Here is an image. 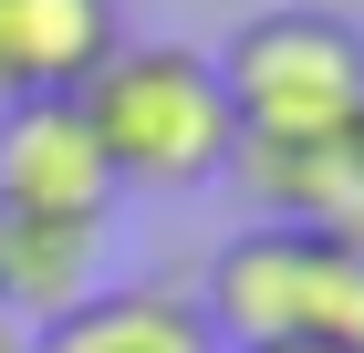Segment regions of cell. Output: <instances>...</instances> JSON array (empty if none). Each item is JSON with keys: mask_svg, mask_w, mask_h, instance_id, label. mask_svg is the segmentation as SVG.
<instances>
[{"mask_svg": "<svg viewBox=\"0 0 364 353\" xmlns=\"http://www.w3.org/2000/svg\"><path fill=\"white\" fill-rule=\"evenodd\" d=\"M73 104H84L94 146H105V177L114 197H198L219 188L229 156H240V125L219 104V73L208 53L188 42H114L84 83H73Z\"/></svg>", "mask_w": 364, "mask_h": 353, "instance_id": "obj_1", "label": "cell"}, {"mask_svg": "<svg viewBox=\"0 0 364 353\" xmlns=\"http://www.w3.org/2000/svg\"><path fill=\"white\" fill-rule=\"evenodd\" d=\"M219 104L240 125V146H333L364 114V21L343 11H250L219 53Z\"/></svg>", "mask_w": 364, "mask_h": 353, "instance_id": "obj_2", "label": "cell"}, {"mask_svg": "<svg viewBox=\"0 0 364 353\" xmlns=\"http://www.w3.org/2000/svg\"><path fill=\"white\" fill-rule=\"evenodd\" d=\"M198 312H208V332L229 353H271V343H343V353H364V260L333 249V239H312V229L250 218L208 260Z\"/></svg>", "mask_w": 364, "mask_h": 353, "instance_id": "obj_3", "label": "cell"}, {"mask_svg": "<svg viewBox=\"0 0 364 353\" xmlns=\"http://www.w3.org/2000/svg\"><path fill=\"white\" fill-rule=\"evenodd\" d=\"M0 208H21V218H84V229L114 218L105 146H94V125H84L73 94H11V104H0Z\"/></svg>", "mask_w": 364, "mask_h": 353, "instance_id": "obj_4", "label": "cell"}, {"mask_svg": "<svg viewBox=\"0 0 364 353\" xmlns=\"http://www.w3.org/2000/svg\"><path fill=\"white\" fill-rule=\"evenodd\" d=\"M31 353H229L198 312V291H156V281H105L63 322L31 332Z\"/></svg>", "mask_w": 364, "mask_h": 353, "instance_id": "obj_5", "label": "cell"}, {"mask_svg": "<svg viewBox=\"0 0 364 353\" xmlns=\"http://www.w3.org/2000/svg\"><path fill=\"white\" fill-rule=\"evenodd\" d=\"M84 291H105V229L0 208V322L42 332V322H63Z\"/></svg>", "mask_w": 364, "mask_h": 353, "instance_id": "obj_6", "label": "cell"}, {"mask_svg": "<svg viewBox=\"0 0 364 353\" xmlns=\"http://www.w3.org/2000/svg\"><path fill=\"white\" fill-rule=\"evenodd\" d=\"M114 42H125L114 0H0V63H11V94H73Z\"/></svg>", "mask_w": 364, "mask_h": 353, "instance_id": "obj_7", "label": "cell"}, {"mask_svg": "<svg viewBox=\"0 0 364 353\" xmlns=\"http://www.w3.org/2000/svg\"><path fill=\"white\" fill-rule=\"evenodd\" d=\"M0 353H31V332H21V322H0Z\"/></svg>", "mask_w": 364, "mask_h": 353, "instance_id": "obj_8", "label": "cell"}, {"mask_svg": "<svg viewBox=\"0 0 364 353\" xmlns=\"http://www.w3.org/2000/svg\"><path fill=\"white\" fill-rule=\"evenodd\" d=\"M271 353H343V343H271Z\"/></svg>", "mask_w": 364, "mask_h": 353, "instance_id": "obj_9", "label": "cell"}, {"mask_svg": "<svg viewBox=\"0 0 364 353\" xmlns=\"http://www.w3.org/2000/svg\"><path fill=\"white\" fill-rule=\"evenodd\" d=\"M0 104H11V63H0Z\"/></svg>", "mask_w": 364, "mask_h": 353, "instance_id": "obj_10", "label": "cell"}]
</instances>
